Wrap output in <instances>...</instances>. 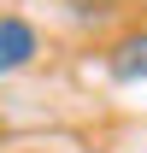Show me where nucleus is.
<instances>
[{"mask_svg": "<svg viewBox=\"0 0 147 153\" xmlns=\"http://www.w3.org/2000/svg\"><path fill=\"white\" fill-rule=\"evenodd\" d=\"M30 53H36V30L24 18H0V76L30 65Z\"/></svg>", "mask_w": 147, "mask_h": 153, "instance_id": "2", "label": "nucleus"}, {"mask_svg": "<svg viewBox=\"0 0 147 153\" xmlns=\"http://www.w3.org/2000/svg\"><path fill=\"white\" fill-rule=\"evenodd\" d=\"M94 153H106V147H94Z\"/></svg>", "mask_w": 147, "mask_h": 153, "instance_id": "3", "label": "nucleus"}, {"mask_svg": "<svg viewBox=\"0 0 147 153\" xmlns=\"http://www.w3.org/2000/svg\"><path fill=\"white\" fill-rule=\"evenodd\" d=\"M106 71H112V82H147V30H135V36H124L112 47Z\"/></svg>", "mask_w": 147, "mask_h": 153, "instance_id": "1", "label": "nucleus"}]
</instances>
